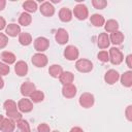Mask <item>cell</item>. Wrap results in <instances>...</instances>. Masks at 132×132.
Wrapping results in <instances>:
<instances>
[{"label":"cell","mask_w":132,"mask_h":132,"mask_svg":"<svg viewBox=\"0 0 132 132\" xmlns=\"http://www.w3.org/2000/svg\"><path fill=\"white\" fill-rule=\"evenodd\" d=\"M3 107L5 109V112H6V116L7 118L11 119L12 121L16 122L19 120L22 119V113L19 111L18 109V104L11 100V99H7L6 101H4L3 103Z\"/></svg>","instance_id":"obj_1"},{"label":"cell","mask_w":132,"mask_h":132,"mask_svg":"<svg viewBox=\"0 0 132 132\" xmlns=\"http://www.w3.org/2000/svg\"><path fill=\"white\" fill-rule=\"evenodd\" d=\"M108 55L109 61L112 65H120L124 60V55L118 47H111L108 52Z\"/></svg>","instance_id":"obj_2"},{"label":"cell","mask_w":132,"mask_h":132,"mask_svg":"<svg viewBox=\"0 0 132 132\" xmlns=\"http://www.w3.org/2000/svg\"><path fill=\"white\" fill-rule=\"evenodd\" d=\"M78 103L81 107L84 108H90L94 105L95 103V98H94V95L91 94V93H88V92H85L82 93L80 96H79V99H78Z\"/></svg>","instance_id":"obj_3"},{"label":"cell","mask_w":132,"mask_h":132,"mask_svg":"<svg viewBox=\"0 0 132 132\" xmlns=\"http://www.w3.org/2000/svg\"><path fill=\"white\" fill-rule=\"evenodd\" d=\"M75 68L81 73L91 72L93 69V63L88 59H78L75 63Z\"/></svg>","instance_id":"obj_4"},{"label":"cell","mask_w":132,"mask_h":132,"mask_svg":"<svg viewBox=\"0 0 132 132\" xmlns=\"http://www.w3.org/2000/svg\"><path fill=\"white\" fill-rule=\"evenodd\" d=\"M73 14L74 16L79 20V21H84L89 16V10L88 7L85 4H77L74 6L73 8Z\"/></svg>","instance_id":"obj_5"},{"label":"cell","mask_w":132,"mask_h":132,"mask_svg":"<svg viewBox=\"0 0 132 132\" xmlns=\"http://www.w3.org/2000/svg\"><path fill=\"white\" fill-rule=\"evenodd\" d=\"M31 62H32V64H33L35 67L42 68V67L46 66L48 60H47V57H46L43 53H36V54H34V55L32 56Z\"/></svg>","instance_id":"obj_6"},{"label":"cell","mask_w":132,"mask_h":132,"mask_svg":"<svg viewBox=\"0 0 132 132\" xmlns=\"http://www.w3.org/2000/svg\"><path fill=\"white\" fill-rule=\"evenodd\" d=\"M50 46V41L47 38L43 36H39L34 40V48L38 53H43L45 52Z\"/></svg>","instance_id":"obj_7"},{"label":"cell","mask_w":132,"mask_h":132,"mask_svg":"<svg viewBox=\"0 0 132 132\" xmlns=\"http://www.w3.org/2000/svg\"><path fill=\"white\" fill-rule=\"evenodd\" d=\"M79 56V52L77 50L76 46L74 45H67L64 50V57L69 60V61H74V60H77Z\"/></svg>","instance_id":"obj_8"},{"label":"cell","mask_w":132,"mask_h":132,"mask_svg":"<svg viewBox=\"0 0 132 132\" xmlns=\"http://www.w3.org/2000/svg\"><path fill=\"white\" fill-rule=\"evenodd\" d=\"M18 109L20 110V112H30L33 109V102L30 99H27L26 97L22 98L18 102Z\"/></svg>","instance_id":"obj_9"},{"label":"cell","mask_w":132,"mask_h":132,"mask_svg":"<svg viewBox=\"0 0 132 132\" xmlns=\"http://www.w3.org/2000/svg\"><path fill=\"white\" fill-rule=\"evenodd\" d=\"M120 79V74L116 69H109L104 74V80L107 85H113Z\"/></svg>","instance_id":"obj_10"},{"label":"cell","mask_w":132,"mask_h":132,"mask_svg":"<svg viewBox=\"0 0 132 132\" xmlns=\"http://www.w3.org/2000/svg\"><path fill=\"white\" fill-rule=\"evenodd\" d=\"M39 10H40L41 14L44 15V16H52V15H54V13H55V7H54V5H53L51 2H48V1L42 2V3L40 4Z\"/></svg>","instance_id":"obj_11"},{"label":"cell","mask_w":132,"mask_h":132,"mask_svg":"<svg viewBox=\"0 0 132 132\" xmlns=\"http://www.w3.org/2000/svg\"><path fill=\"white\" fill-rule=\"evenodd\" d=\"M55 39H56V41H57L59 44H61V45L66 44V43L68 42V39H69L68 32H67L65 29H63V28L58 29L57 32H56V34H55Z\"/></svg>","instance_id":"obj_12"},{"label":"cell","mask_w":132,"mask_h":132,"mask_svg":"<svg viewBox=\"0 0 132 132\" xmlns=\"http://www.w3.org/2000/svg\"><path fill=\"white\" fill-rule=\"evenodd\" d=\"M77 93V89L73 84L63 85L62 88V95L65 98H73Z\"/></svg>","instance_id":"obj_13"},{"label":"cell","mask_w":132,"mask_h":132,"mask_svg":"<svg viewBox=\"0 0 132 132\" xmlns=\"http://www.w3.org/2000/svg\"><path fill=\"white\" fill-rule=\"evenodd\" d=\"M20 90H21V94L24 97H29L33 93V91H35L36 89H35V85L33 82H31V81H25V82H23L21 85Z\"/></svg>","instance_id":"obj_14"},{"label":"cell","mask_w":132,"mask_h":132,"mask_svg":"<svg viewBox=\"0 0 132 132\" xmlns=\"http://www.w3.org/2000/svg\"><path fill=\"white\" fill-rule=\"evenodd\" d=\"M5 33H6V35H8L10 37H16L21 33V27H20V25L14 24V23L8 24V25H6Z\"/></svg>","instance_id":"obj_15"},{"label":"cell","mask_w":132,"mask_h":132,"mask_svg":"<svg viewBox=\"0 0 132 132\" xmlns=\"http://www.w3.org/2000/svg\"><path fill=\"white\" fill-rule=\"evenodd\" d=\"M109 44H110V41H109L108 34L107 33H104V32L100 33L98 35V39H97V45H98V47L104 50V48H107L109 46Z\"/></svg>","instance_id":"obj_16"},{"label":"cell","mask_w":132,"mask_h":132,"mask_svg":"<svg viewBox=\"0 0 132 132\" xmlns=\"http://www.w3.org/2000/svg\"><path fill=\"white\" fill-rule=\"evenodd\" d=\"M14 72L19 76H25L28 73V65L25 61H18L14 65Z\"/></svg>","instance_id":"obj_17"},{"label":"cell","mask_w":132,"mask_h":132,"mask_svg":"<svg viewBox=\"0 0 132 132\" xmlns=\"http://www.w3.org/2000/svg\"><path fill=\"white\" fill-rule=\"evenodd\" d=\"M1 60H2L3 63H5L7 65H11V64L15 63L16 57L13 53L8 52V51H4V52L1 53Z\"/></svg>","instance_id":"obj_18"},{"label":"cell","mask_w":132,"mask_h":132,"mask_svg":"<svg viewBox=\"0 0 132 132\" xmlns=\"http://www.w3.org/2000/svg\"><path fill=\"white\" fill-rule=\"evenodd\" d=\"M109 36V41L111 42V43H113L114 45H119V44H121L123 41H124V38H125V36H124V34L121 32V31H116V32H112V33H110V35H108Z\"/></svg>","instance_id":"obj_19"},{"label":"cell","mask_w":132,"mask_h":132,"mask_svg":"<svg viewBox=\"0 0 132 132\" xmlns=\"http://www.w3.org/2000/svg\"><path fill=\"white\" fill-rule=\"evenodd\" d=\"M14 128H15V122L9 118H4L2 127H1V131L2 132H13Z\"/></svg>","instance_id":"obj_20"},{"label":"cell","mask_w":132,"mask_h":132,"mask_svg":"<svg viewBox=\"0 0 132 132\" xmlns=\"http://www.w3.org/2000/svg\"><path fill=\"white\" fill-rule=\"evenodd\" d=\"M59 19L64 22V23H68L72 20V12L69 8L67 7H62L59 10Z\"/></svg>","instance_id":"obj_21"},{"label":"cell","mask_w":132,"mask_h":132,"mask_svg":"<svg viewBox=\"0 0 132 132\" xmlns=\"http://www.w3.org/2000/svg\"><path fill=\"white\" fill-rule=\"evenodd\" d=\"M120 80L121 84L126 87V88H130L132 86V72L130 70L125 71L121 76H120Z\"/></svg>","instance_id":"obj_22"},{"label":"cell","mask_w":132,"mask_h":132,"mask_svg":"<svg viewBox=\"0 0 132 132\" xmlns=\"http://www.w3.org/2000/svg\"><path fill=\"white\" fill-rule=\"evenodd\" d=\"M59 80L62 85H68V84H72L74 80V75L72 72L70 71H63L62 74L59 77Z\"/></svg>","instance_id":"obj_23"},{"label":"cell","mask_w":132,"mask_h":132,"mask_svg":"<svg viewBox=\"0 0 132 132\" xmlns=\"http://www.w3.org/2000/svg\"><path fill=\"white\" fill-rule=\"evenodd\" d=\"M104 28H105V31L106 32H109V33H112V32H116L119 30V23L116 21V20H107L105 23H104Z\"/></svg>","instance_id":"obj_24"},{"label":"cell","mask_w":132,"mask_h":132,"mask_svg":"<svg viewBox=\"0 0 132 132\" xmlns=\"http://www.w3.org/2000/svg\"><path fill=\"white\" fill-rule=\"evenodd\" d=\"M62 72H63V68H62V66H60L58 64H53L48 68V73L54 78H59L60 75L62 74Z\"/></svg>","instance_id":"obj_25"},{"label":"cell","mask_w":132,"mask_h":132,"mask_svg":"<svg viewBox=\"0 0 132 132\" xmlns=\"http://www.w3.org/2000/svg\"><path fill=\"white\" fill-rule=\"evenodd\" d=\"M19 42L24 45V46H27L29 44L32 43V36L30 33L28 32H21L19 34Z\"/></svg>","instance_id":"obj_26"},{"label":"cell","mask_w":132,"mask_h":132,"mask_svg":"<svg viewBox=\"0 0 132 132\" xmlns=\"http://www.w3.org/2000/svg\"><path fill=\"white\" fill-rule=\"evenodd\" d=\"M90 21H91V23H92L95 27H102V26L104 25V23H105L104 16L101 15V14H99V13H94V14H92L91 18H90Z\"/></svg>","instance_id":"obj_27"},{"label":"cell","mask_w":132,"mask_h":132,"mask_svg":"<svg viewBox=\"0 0 132 132\" xmlns=\"http://www.w3.org/2000/svg\"><path fill=\"white\" fill-rule=\"evenodd\" d=\"M23 8L25 10V12H35L37 10V3L33 0H28V1H25L23 3Z\"/></svg>","instance_id":"obj_28"},{"label":"cell","mask_w":132,"mask_h":132,"mask_svg":"<svg viewBox=\"0 0 132 132\" xmlns=\"http://www.w3.org/2000/svg\"><path fill=\"white\" fill-rule=\"evenodd\" d=\"M31 22H32V16L30 13L24 11L20 14V16H19V24L20 25L26 27V26H29L31 24Z\"/></svg>","instance_id":"obj_29"},{"label":"cell","mask_w":132,"mask_h":132,"mask_svg":"<svg viewBox=\"0 0 132 132\" xmlns=\"http://www.w3.org/2000/svg\"><path fill=\"white\" fill-rule=\"evenodd\" d=\"M30 97V100L33 102V103H39L41 101H43L44 99V94L42 91L40 90H35L33 91V93L29 96Z\"/></svg>","instance_id":"obj_30"},{"label":"cell","mask_w":132,"mask_h":132,"mask_svg":"<svg viewBox=\"0 0 132 132\" xmlns=\"http://www.w3.org/2000/svg\"><path fill=\"white\" fill-rule=\"evenodd\" d=\"M15 126L19 128L20 132H31L29 123L24 119H21V120L16 121L15 122Z\"/></svg>","instance_id":"obj_31"},{"label":"cell","mask_w":132,"mask_h":132,"mask_svg":"<svg viewBox=\"0 0 132 132\" xmlns=\"http://www.w3.org/2000/svg\"><path fill=\"white\" fill-rule=\"evenodd\" d=\"M92 5L96 9H103L107 5V1L105 0H92Z\"/></svg>","instance_id":"obj_32"},{"label":"cell","mask_w":132,"mask_h":132,"mask_svg":"<svg viewBox=\"0 0 132 132\" xmlns=\"http://www.w3.org/2000/svg\"><path fill=\"white\" fill-rule=\"evenodd\" d=\"M97 58L99 61L105 63V62H108L109 61V55H108V52L107 51H101L98 53L97 55Z\"/></svg>","instance_id":"obj_33"},{"label":"cell","mask_w":132,"mask_h":132,"mask_svg":"<svg viewBox=\"0 0 132 132\" xmlns=\"http://www.w3.org/2000/svg\"><path fill=\"white\" fill-rule=\"evenodd\" d=\"M10 71V68L7 64L0 62V75H7Z\"/></svg>","instance_id":"obj_34"},{"label":"cell","mask_w":132,"mask_h":132,"mask_svg":"<svg viewBox=\"0 0 132 132\" xmlns=\"http://www.w3.org/2000/svg\"><path fill=\"white\" fill-rule=\"evenodd\" d=\"M8 43V37L4 33H0V48H4Z\"/></svg>","instance_id":"obj_35"},{"label":"cell","mask_w":132,"mask_h":132,"mask_svg":"<svg viewBox=\"0 0 132 132\" xmlns=\"http://www.w3.org/2000/svg\"><path fill=\"white\" fill-rule=\"evenodd\" d=\"M37 132H51L50 126L45 123H41L37 126Z\"/></svg>","instance_id":"obj_36"},{"label":"cell","mask_w":132,"mask_h":132,"mask_svg":"<svg viewBox=\"0 0 132 132\" xmlns=\"http://www.w3.org/2000/svg\"><path fill=\"white\" fill-rule=\"evenodd\" d=\"M125 114H126V118L128 121H132V105H128L126 110H125Z\"/></svg>","instance_id":"obj_37"},{"label":"cell","mask_w":132,"mask_h":132,"mask_svg":"<svg viewBox=\"0 0 132 132\" xmlns=\"http://www.w3.org/2000/svg\"><path fill=\"white\" fill-rule=\"evenodd\" d=\"M4 28H6V21L4 18L0 16V31L3 30Z\"/></svg>","instance_id":"obj_38"},{"label":"cell","mask_w":132,"mask_h":132,"mask_svg":"<svg viewBox=\"0 0 132 132\" xmlns=\"http://www.w3.org/2000/svg\"><path fill=\"white\" fill-rule=\"evenodd\" d=\"M131 60H132V55H128L126 57V63H127V66L129 68H132V62H131Z\"/></svg>","instance_id":"obj_39"},{"label":"cell","mask_w":132,"mask_h":132,"mask_svg":"<svg viewBox=\"0 0 132 132\" xmlns=\"http://www.w3.org/2000/svg\"><path fill=\"white\" fill-rule=\"evenodd\" d=\"M69 132H84V130H82L80 127L75 126V127H72V128L70 129V131H69Z\"/></svg>","instance_id":"obj_40"},{"label":"cell","mask_w":132,"mask_h":132,"mask_svg":"<svg viewBox=\"0 0 132 132\" xmlns=\"http://www.w3.org/2000/svg\"><path fill=\"white\" fill-rule=\"evenodd\" d=\"M5 5H6V1L5 0H0V11L5 8Z\"/></svg>","instance_id":"obj_41"},{"label":"cell","mask_w":132,"mask_h":132,"mask_svg":"<svg viewBox=\"0 0 132 132\" xmlns=\"http://www.w3.org/2000/svg\"><path fill=\"white\" fill-rule=\"evenodd\" d=\"M4 87V80L2 78V75H0V89H2Z\"/></svg>","instance_id":"obj_42"},{"label":"cell","mask_w":132,"mask_h":132,"mask_svg":"<svg viewBox=\"0 0 132 132\" xmlns=\"http://www.w3.org/2000/svg\"><path fill=\"white\" fill-rule=\"evenodd\" d=\"M3 120H4V117L2 114H0V131H1V127H2V123H3Z\"/></svg>","instance_id":"obj_43"},{"label":"cell","mask_w":132,"mask_h":132,"mask_svg":"<svg viewBox=\"0 0 132 132\" xmlns=\"http://www.w3.org/2000/svg\"><path fill=\"white\" fill-rule=\"evenodd\" d=\"M52 132H60V131H58V130H54V131H52Z\"/></svg>","instance_id":"obj_44"}]
</instances>
